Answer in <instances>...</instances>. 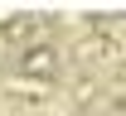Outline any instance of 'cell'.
<instances>
[{"mask_svg":"<svg viewBox=\"0 0 126 116\" xmlns=\"http://www.w3.org/2000/svg\"><path fill=\"white\" fill-rule=\"evenodd\" d=\"M58 49L53 44H29V49L19 53V63H15V77H24V82H44L53 87V77H58Z\"/></svg>","mask_w":126,"mask_h":116,"instance_id":"obj_1","label":"cell"},{"mask_svg":"<svg viewBox=\"0 0 126 116\" xmlns=\"http://www.w3.org/2000/svg\"><path fill=\"white\" fill-rule=\"evenodd\" d=\"M107 58H111L107 34H87V39H78V44H73V63H78V68H87V73H92L97 63H107Z\"/></svg>","mask_w":126,"mask_h":116,"instance_id":"obj_2","label":"cell"},{"mask_svg":"<svg viewBox=\"0 0 126 116\" xmlns=\"http://www.w3.org/2000/svg\"><path fill=\"white\" fill-rule=\"evenodd\" d=\"M34 34H39V19H34V15H15V19L0 24V39H5V44H24V49H29Z\"/></svg>","mask_w":126,"mask_h":116,"instance_id":"obj_3","label":"cell"},{"mask_svg":"<svg viewBox=\"0 0 126 116\" xmlns=\"http://www.w3.org/2000/svg\"><path fill=\"white\" fill-rule=\"evenodd\" d=\"M10 92H15V97H44L48 87L44 82H24V77H10Z\"/></svg>","mask_w":126,"mask_h":116,"instance_id":"obj_4","label":"cell"},{"mask_svg":"<svg viewBox=\"0 0 126 116\" xmlns=\"http://www.w3.org/2000/svg\"><path fill=\"white\" fill-rule=\"evenodd\" d=\"M97 97V77H78L73 82V102H92Z\"/></svg>","mask_w":126,"mask_h":116,"instance_id":"obj_5","label":"cell"}]
</instances>
